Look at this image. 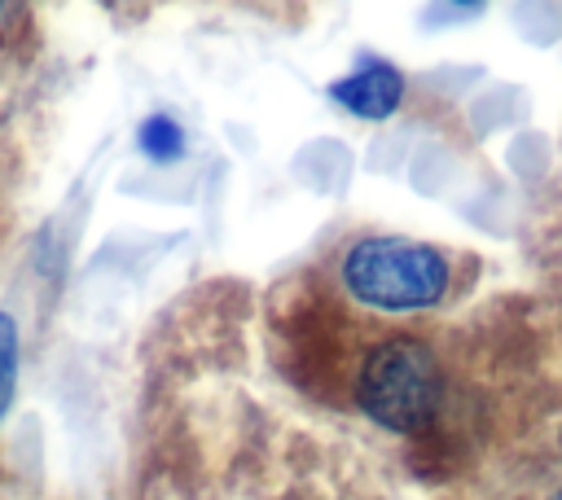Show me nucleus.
Listing matches in <instances>:
<instances>
[{"mask_svg":"<svg viewBox=\"0 0 562 500\" xmlns=\"http://www.w3.org/2000/svg\"><path fill=\"white\" fill-rule=\"evenodd\" d=\"M351 408L391 434H430L452 404V364L422 329L373 333L342 373Z\"/></svg>","mask_w":562,"mask_h":500,"instance_id":"obj_1","label":"nucleus"},{"mask_svg":"<svg viewBox=\"0 0 562 500\" xmlns=\"http://www.w3.org/2000/svg\"><path fill=\"white\" fill-rule=\"evenodd\" d=\"M457 259L430 241L369 232L334 254V281L351 307L382 320H408L443 307L457 294Z\"/></svg>","mask_w":562,"mask_h":500,"instance_id":"obj_2","label":"nucleus"},{"mask_svg":"<svg viewBox=\"0 0 562 500\" xmlns=\"http://www.w3.org/2000/svg\"><path fill=\"white\" fill-rule=\"evenodd\" d=\"M329 101L356 118H391L404 101V75L382 57H364L347 79L329 83Z\"/></svg>","mask_w":562,"mask_h":500,"instance_id":"obj_3","label":"nucleus"},{"mask_svg":"<svg viewBox=\"0 0 562 500\" xmlns=\"http://www.w3.org/2000/svg\"><path fill=\"white\" fill-rule=\"evenodd\" d=\"M136 145H140V154L154 158V162H176V158L184 154V127H180L171 114H149V118L140 123V132H136Z\"/></svg>","mask_w":562,"mask_h":500,"instance_id":"obj_4","label":"nucleus"},{"mask_svg":"<svg viewBox=\"0 0 562 500\" xmlns=\"http://www.w3.org/2000/svg\"><path fill=\"white\" fill-rule=\"evenodd\" d=\"M13 382H18V325L0 311V417L13 399Z\"/></svg>","mask_w":562,"mask_h":500,"instance_id":"obj_5","label":"nucleus"},{"mask_svg":"<svg viewBox=\"0 0 562 500\" xmlns=\"http://www.w3.org/2000/svg\"><path fill=\"white\" fill-rule=\"evenodd\" d=\"M9 13H13V4H0V18H9ZM0 26H4V22H0Z\"/></svg>","mask_w":562,"mask_h":500,"instance_id":"obj_6","label":"nucleus"},{"mask_svg":"<svg viewBox=\"0 0 562 500\" xmlns=\"http://www.w3.org/2000/svg\"><path fill=\"white\" fill-rule=\"evenodd\" d=\"M553 500H562V491H558V496H553Z\"/></svg>","mask_w":562,"mask_h":500,"instance_id":"obj_7","label":"nucleus"}]
</instances>
